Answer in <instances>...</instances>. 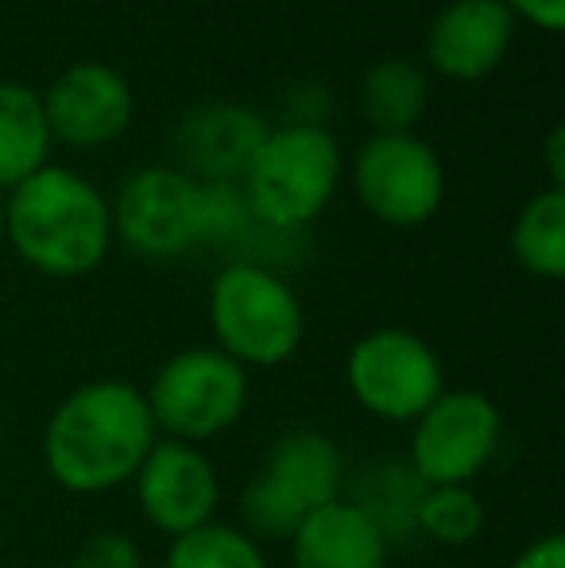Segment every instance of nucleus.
I'll use <instances>...</instances> for the list:
<instances>
[{
  "mask_svg": "<svg viewBox=\"0 0 565 568\" xmlns=\"http://www.w3.org/2000/svg\"><path fill=\"white\" fill-rule=\"evenodd\" d=\"M349 464L333 437L291 429L268 449L241 495V530L256 541H291L314 510L345 499Z\"/></svg>",
  "mask_w": 565,
  "mask_h": 568,
  "instance_id": "5",
  "label": "nucleus"
},
{
  "mask_svg": "<svg viewBox=\"0 0 565 568\" xmlns=\"http://www.w3.org/2000/svg\"><path fill=\"white\" fill-rule=\"evenodd\" d=\"M194 225L198 247H244L260 221L252 217L241 182H198Z\"/></svg>",
  "mask_w": 565,
  "mask_h": 568,
  "instance_id": "21",
  "label": "nucleus"
},
{
  "mask_svg": "<svg viewBox=\"0 0 565 568\" xmlns=\"http://www.w3.org/2000/svg\"><path fill=\"white\" fill-rule=\"evenodd\" d=\"M70 568H143V554L140 546L121 530H105L93 534L78 546Z\"/></svg>",
  "mask_w": 565,
  "mask_h": 568,
  "instance_id": "23",
  "label": "nucleus"
},
{
  "mask_svg": "<svg viewBox=\"0 0 565 568\" xmlns=\"http://www.w3.org/2000/svg\"><path fill=\"white\" fill-rule=\"evenodd\" d=\"M415 530H423L437 546H468L484 530V503L473 487H423Z\"/></svg>",
  "mask_w": 565,
  "mask_h": 568,
  "instance_id": "22",
  "label": "nucleus"
},
{
  "mask_svg": "<svg viewBox=\"0 0 565 568\" xmlns=\"http://www.w3.org/2000/svg\"><path fill=\"white\" fill-rule=\"evenodd\" d=\"M407 468L426 487H468L500 453L504 418L481 390H442L418 414Z\"/></svg>",
  "mask_w": 565,
  "mask_h": 568,
  "instance_id": "9",
  "label": "nucleus"
},
{
  "mask_svg": "<svg viewBox=\"0 0 565 568\" xmlns=\"http://www.w3.org/2000/svg\"><path fill=\"white\" fill-rule=\"evenodd\" d=\"M4 240L28 267L51 278H82L113 247L109 197L85 174L47 163L4 202Z\"/></svg>",
  "mask_w": 565,
  "mask_h": 568,
  "instance_id": "2",
  "label": "nucleus"
},
{
  "mask_svg": "<svg viewBox=\"0 0 565 568\" xmlns=\"http://www.w3.org/2000/svg\"><path fill=\"white\" fill-rule=\"evenodd\" d=\"M0 445H4V429H0Z\"/></svg>",
  "mask_w": 565,
  "mask_h": 568,
  "instance_id": "28",
  "label": "nucleus"
},
{
  "mask_svg": "<svg viewBox=\"0 0 565 568\" xmlns=\"http://www.w3.org/2000/svg\"><path fill=\"white\" fill-rule=\"evenodd\" d=\"M268 124L244 105H205L182 124V155L202 182H236L256 155Z\"/></svg>",
  "mask_w": 565,
  "mask_h": 568,
  "instance_id": "15",
  "label": "nucleus"
},
{
  "mask_svg": "<svg viewBox=\"0 0 565 568\" xmlns=\"http://www.w3.org/2000/svg\"><path fill=\"white\" fill-rule=\"evenodd\" d=\"M137 499L143 518L159 534L179 538V534H190L198 526L213 523V515H218V468H213V460L198 445L159 437L137 471Z\"/></svg>",
  "mask_w": 565,
  "mask_h": 568,
  "instance_id": "12",
  "label": "nucleus"
},
{
  "mask_svg": "<svg viewBox=\"0 0 565 568\" xmlns=\"http://www.w3.org/2000/svg\"><path fill=\"white\" fill-rule=\"evenodd\" d=\"M515 28L504 0H450L426 28V62L450 82H481L504 67Z\"/></svg>",
  "mask_w": 565,
  "mask_h": 568,
  "instance_id": "13",
  "label": "nucleus"
},
{
  "mask_svg": "<svg viewBox=\"0 0 565 568\" xmlns=\"http://www.w3.org/2000/svg\"><path fill=\"white\" fill-rule=\"evenodd\" d=\"M155 442L143 390L124 379H93L54 406L43 429V464L67 491L101 495L132 484Z\"/></svg>",
  "mask_w": 565,
  "mask_h": 568,
  "instance_id": "1",
  "label": "nucleus"
},
{
  "mask_svg": "<svg viewBox=\"0 0 565 568\" xmlns=\"http://www.w3.org/2000/svg\"><path fill=\"white\" fill-rule=\"evenodd\" d=\"M194 190L198 182L171 166H143L129 174L113 213V240L143 260H179L198 247L194 225Z\"/></svg>",
  "mask_w": 565,
  "mask_h": 568,
  "instance_id": "10",
  "label": "nucleus"
},
{
  "mask_svg": "<svg viewBox=\"0 0 565 568\" xmlns=\"http://www.w3.org/2000/svg\"><path fill=\"white\" fill-rule=\"evenodd\" d=\"M504 4L515 20L535 23L546 36H562L565 31V0H504Z\"/></svg>",
  "mask_w": 565,
  "mask_h": 568,
  "instance_id": "24",
  "label": "nucleus"
},
{
  "mask_svg": "<svg viewBox=\"0 0 565 568\" xmlns=\"http://www.w3.org/2000/svg\"><path fill=\"white\" fill-rule=\"evenodd\" d=\"M167 568H268V557L260 541L249 538L241 526L205 523L171 538Z\"/></svg>",
  "mask_w": 565,
  "mask_h": 568,
  "instance_id": "20",
  "label": "nucleus"
},
{
  "mask_svg": "<svg viewBox=\"0 0 565 568\" xmlns=\"http://www.w3.org/2000/svg\"><path fill=\"white\" fill-rule=\"evenodd\" d=\"M345 379L353 398L380 422L411 426L445 390L442 359L411 329H372L349 348Z\"/></svg>",
  "mask_w": 565,
  "mask_h": 568,
  "instance_id": "7",
  "label": "nucleus"
},
{
  "mask_svg": "<svg viewBox=\"0 0 565 568\" xmlns=\"http://www.w3.org/2000/svg\"><path fill=\"white\" fill-rule=\"evenodd\" d=\"M345 155L330 128L317 120H294L268 128L256 155L241 174L252 217L275 232H302L330 210L341 186Z\"/></svg>",
  "mask_w": 565,
  "mask_h": 568,
  "instance_id": "3",
  "label": "nucleus"
},
{
  "mask_svg": "<svg viewBox=\"0 0 565 568\" xmlns=\"http://www.w3.org/2000/svg\"><path fill=\"white\" fill-rule=\"evenodd\" d=\"M43 113L54 143L93 151L129 132L132 116H137V93L117 67L74 62L43 93Z\"/></svg>",
  "mask_w": 565,
  "mask_h": 568,
  "instance_id": "11",
  "label": "nucleus"
},
{
  "mask_svg": "<svg viewBox=\"0 0 565 568\" xmlns=\"http://www.w3.org/2000/svg\"><path fill=\"white\" fill-rule=\"evenodd\" d=\"M294 568H387V538L356 503L337 499L291 534Z\"/></svg>",
  "mask_w": 565,
  "mask_h": 568,
  "instance_id": "14",
  "label": "nucleus"
},
{
  "mask_svg": "<svg viewBox=\"0 0 565 568\" xmlns=\"http://www.w3.org/2000/svg\"><path fill=\"white\" fill-rule=\"evenodd\" d=\"M54 135L43 113V98L23 82H0V190H16L23 179L51 163Z\"/></svg>",
  "mask_w": 565,
  "mask_h": 568,
  "instance_id": "16",
  "label": "nucleus"
},
{
  "mask_svg": "<svg viewBox=\"0 0 565 568\" xmlns=\"http://www.w3.org/2000/svg\"><path fill=\"white\" fill-rule=\"evenodd\" d=\"M249 372L213 344L174 352L143 390L155 429L182 445L229 434L249 410Z\"/></svg>",
  "mask_w": 565,
  "mask_h": 568,
  "instance_id": "6",
  "label": "nucleus"
},
{
  "mask_svg": "<svg viewBox=\"0 0 565 568\" xmlns=\"http://www.w3.org/2000/svg\"><path fill=\"white\" fill-rule=\"evenodd\" d=\"M361 105L376 135L415 132L430 105V78L411 59H380L364 70Z\"/></svg>",
  "mask_w": 565,
  "mask_h": 568,
  "instance_id": "17",
  "label": "nucleus"
},
{
  "mask_svg": "<svg viewBox=\"0 0 565 568\" xmlns=\"http://www.w3.org/2000/svg\"><path fill=\"white\" fill-rule=\"evenodd\" d=\"M353 190L361 205L387 229H418L445 202V166L423 135H376L353 159Z\"/></svg>",
  "mask_w": 565,
  "mask_h": 568,
  "instance_id": "8",
  "label": "nucleus"
},
{
  "mask_svg": "<svg viewBox=\"0 0 565 568\" xmlns=\"http://www.w3.org/2000/svg\"><path fill=\"white\" fill-rule=\"evenodd\" d=\"M423 479L407 468V464H372L364 468V476L353 484V495H345L349 503L364 510L372 523L380 526L384 538L400 530H415V510L423 499Z\"/></svg>",
  "mask_w": 565,
  "mask_h": 568,
  "instance_id": "19",
  "label": "nucleus"
},
{
  "mask_svg": "<svg viewBox=\"0 0 565 568\" xmlns=\"http://www.w3.org/2000/svg\"><path fill=\"white\" fill-rule=\"evenodd\" d=\"M0 244H4V202H0Z\"/></svg>",
  "mask_w": 565,
  "mask_h": 568,
  "instance_id": "27",
  "label": "nucleus"
},
{
  "mask_svg": "<svg viewBox=\"0 0 565 568\" xmlns=\"http://www.w3.org/2000/svg\"><path fill=\"white\" fill-rule=\"evenodd\" d=\"M512 568H565V538L562 534H543L515 554Z\"/></svg>",
  "mask_w": 565,
  "mask_h": 568,
  "instance_id": "25",
  "label": "nucleus"
},
{
  "mask_svg": "<svg viewBox=\"0 0 565 568\" xmlns=\"http://www.w3.org/2000/svg\"><path fill=\"white\" fill-rule=\"evenodd\" d=\"M562 151H565V132H562V128H551V135H546V143H543V155H546V174H551L554 190H565Z\"/></svg>",
  "mask_w": 565,
  "mask_h": 568,
  "instance_id": "26",
  "label": "nucleus"
},
{
  "mask_svg": "<svg viewBox=\"0 0 565 568\" xmlns=\"http://www.w3.org/2000/svg\"><path fill=\"white\" fill-rule=\"evenodd\" d=\"M512 255L527 275L558 283L565 275V190L546 186L512 225Z\"/></svg>",
  "mask_w": 565,
  "mask_h": 568,
  "instance_id": "18",
  "label": "nucleus"
},
{
  "mask_svg": "<svg viewBox=\"0 0 565 568\" xmlns=\"http://www.w3.org/2000/svg\"><path fill=\"white\" fill-rule=\"evenodd\" d=\"M210 329L213 348L249 372L280 367L306 337V314L280 271L268 263L233 260L210 283Z\"/></svg>",
  "mask_w": 565,
  "mask_h": 568,
  "instance_id": "4",
  "label": "nucleus"
}]
</instances>
